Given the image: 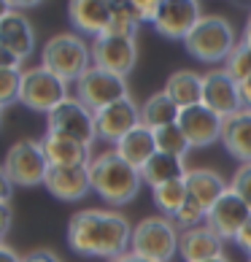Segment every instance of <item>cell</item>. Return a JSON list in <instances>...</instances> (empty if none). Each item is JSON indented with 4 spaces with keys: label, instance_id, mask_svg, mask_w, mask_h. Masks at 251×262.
I'll return each mask as SVG.
<instances>
[{
    "label": "cell",
    "instance_id": "cell-27",
    "mask_svg": "<svg viewBox=\"0 0 251 262\" xmlns=\"http://www.w3.org/2000/svg\"><path fill=\"white\" fill-rule=\"evenodd\" d=\"M187 198L189 195H187L184 181H170V184H162V187L151 189L154 208L159 211V216H168V219H173L181 211V206L187 203Z\"/></svg>",
    "mask_w": 251,
    "mask_h": 262
},
{
    "label": "cell",
    "instance_id": "cell-35",
    "mask_svg": "<svg viewBox=\"0 0 251 262\" xmlns=\"http://www.w3.org/2000/svg\"><path fill=\"white\" fill-rule=\"evenodd\" d=\"M11 225H14V208H11V203H0V241H6Z\"/></svg>",
    "mask_w": 251,
    "mask_h": 262
},
{
    "label": "cell",
    "instance_id": "cell-18",
    "mask_svg": "<svg viewBox=\"0 0 251 262\" xmlns=\"http://www.w3.org/2000/svg\"><path fill=\"white\" fill-rule=\"evenodd\" d=\"M67 19L79 35L100 38L108 33L111 22V3L108 0H71L67 3Z\"/></svg>",
    "mask_w": 251,
    "mask_h": 262
},
{
    "label": "cell",
    "instance_id": "cell-12",
    "mask_svg": "<svg viewBox=\"0 0 251 262\" xmlns=\"http://www.w3.org/2000/svg\"><path fill=\"white\" fill-rule=\"evenodd\" d=\"M176 124L181 127V133H184V138L189 141L192 149H206V146H214V143L221 141L224 119L211 108H206L202 103H197V105H189V108H181Z\"/></svg>",
    "mask_w": 251,
    "mask_h": 262
},
{
    "label": "cell",
    "instance_id": "cell-43",
    "mask_svg": "<svg viewBox=\"0 0 251 262\" xmlns=\"http://www.w3.org/2000/svg\"><path fill=\"white\" fill-rule=\"evenodd\" d=\"M240 43H246L248 49H251V14L246 19V27H243V38H240Z\"/></svg>",
    "mask_w": 251,
    "mask_h": 262
},
{
    "label": "cell",
    "instance_id": "cell-23",
    "mask_svg": "<svg viewBox=\"0 0 251 262\" xmlns=\"http://www.w3.org/2000/svg\"><path fill=\"white\" fill-rule=\"evenodd\" d=\"M113 151L119 154L124 162H130L132 168H143L154 154H157V143H154V133L146 124H138L135 130H130L122 141L113 143Z\"/></svg>",
    "mask_w": 251,
    "mask_h": 262
},
{
    "label": "cell",
    "instance_id": "cell-19",
    "mask_svg": "<svg viewBox=\"0 0 251 262\" xmlns=\"http://www.w3.org/2000/svg\"><path fill=\"white\" fill-rule=\"evenodd\" d=\"M43 187L52 198L62 203H79L92 192L89 168H49Z\"/></svg>",
    "mask_w": 251,
    "mask_h": 262
},
{
    "label": "cell",
    "instance_id": "cell-6",
    "mask_svg": "<svg viewBox=\"0 0 251 262\" xmlns=\"http://www.w3.org/2000/svg\"><path fill=\"white\" fill-rule=\"evenodd\" d=\"M71 98L67 81H62L60 76L49 73L43 65L35 68H22V90H19V103L25 108H30L35 114L49 116L57 105Z\"/></svg>",
    "mask_w": 251,
    "mask_h": 262
},
{
    "label": "cell",
    "instance_id": "cell-4",
    "mask_svg": "<svg viewBox=\"0 0 251 262\" xmlns=\"http://www.w3.org/2000/svg\"><path fill=\"white\" fill-rule=\"evenodd\" d=\"M41 65L62 81L76 84L92 68V49L79 33H57L43 43Z\"/></svg>",
    "mask_w": 251,
    "mask_h": 262
},
{
    "label": "cell",
    "instance_id": "cell-11",
    "mask_svg": "<svg viewBox=\"0 0 251 262\" xmlns=\"http://www.w3.org/2000/svg\"><path fill=\"white\" fill-rule=\"evenodd\" d=\"M200 103L219 114L221 119H230L243 111V100H240V86L227 76L224 68H214V71L202 73V98Z\"/></svg>",
    "mask_w": 251,
    "mask_h": 262
},
{
    "label": "cell",
    "instance_id": "cell-34",
    "mask_svg": "<svg viewBox=\"0 0 251 262\" xmlns=\"http://www.w3.org/2000/svg\"><path fill=\"white\" fill-rule=\"evenodd\" d=\"M135 19H138L141 25H151L159 19V11H162V0H132L130 3Z\"/></svg>",
    "mask_w": 251,
    "mask_h": 262
},
{
    "label": "cell",
    "instance_id": "cell-8",
    "mask_svg": "<svg viewBox=\"0 0 251 262\" xmlns=\"http://www.w3.org/2000/svg\"><path fill=\"white\" fill-rule=\"evenodd\" d=\"M76 98H79L86 108L100 111V108H105V105H111V103H119L124 98H130L127 79L92 65L89 71L76 81Z\"/></svg>",
    "mask_w": 251,
    "mask_h": 262
},
{
    "label": "cell",
    "instance_id": "cell-32",
    "mask_svg": "<svg viewBox=\"0 0 251 262\" xmlns=\"http://www.w3.org/2000/svg\"><path fill=\"white\" fill-rule=\"evenodd\" d=\"M22 90V71H0V108L19 103Z\"/></svg>",
    "mask_w": 251,
    "mask_h": 262
},
{
    "label": "cell",
    "instance_id": "cell-33",
    "mask_svg": "<svg viewBox=\"0 0 251 262\" xmlns=\"http://www.w3.org/2000/svg\"><path fill=\"white\" fill-rule=\"evenodd\" d=\"M230 189L243 198V203L251 208V162L238 165V170L233 173V179H230Z\"/></svg>",
    "mask_w": 251,
    "mask_h": 262
},
{
    "label": "cell",
    "instance_id": "cell-45",
    "mask_svg": "<svg viewBox=\"0 0 251 262\" xmlns=\"http://www.w3.org/2000/svg\"><path fill=\"white\" fill-rule=\"evenodd\" d=\"M208 262H230L227 257H219V259H208Z\"/></svg>",
    "mask_w": 251,
    "mask_h": 262
},
{
    "label": "cell",
    "instance_id": "cell-39",
    "mask_svg": "<svg viewBox=\"0 0 251 262\" xmlns=\"http://www.w3.org/2000/svg\"><path fill=\"white\" fill-rule=\"evenodd\" d=\"M22 259H25V257L19 254L16 249H11L6 241H0V262H22Z\"/></svg>",
    "mask_w": 251,
    "mask_h": 262
},
{
    "label": "cell",
    "instance_id": "cell-21",
    "mask_svg": "<svg viewBox=\"0 0 251 262\" xmlns=\"http://www.w3.org/2000/svg\"><path fill=\"white\" fill-rule=\"evenodd\" d=\"M178 257L184 262H208L224 257V241H221L208 225L181 232L178 241Z\"/></svg>",
    "mask_w": 251,
    "mask_h": 262
},
{
    "label": "cell",
    "instance_id": "cell-42",
    "mask_svg": "<svg viewBox=\"0 0 251 262\" xmlns=\"http://www.w3.org/2000/svg\"><path fill=\"white\" fill-rule=\"evenodd\" d=\"M108 262H149V259H143L138 254H132V251H124V254H119L117 259H108Z\"/></svg>",
    "mask_w": 251,
    "mask_h": 262
},
{
    "label": "cell",
    "instance_id": "cell-16",
    "mask_svg": "<svg viewBox=\"0 0 251 262\" xmlns=\"http://www.w3.org/2000/svg\"><path fill=\"white\" fill-rule=\"evenodd\" d=\"M38 143H41L49 168H86L95 157L92 146H86V143L76 141V138H67V135H60V133L46 130L38 138Z\"/></svg>",
    "mask_w": 251,
    "mask_h": 262
},
{
    "label": "cell",
    "instance_id": "cell-30",
    "mask_svg": "<svg viewBox=\"0 0 251 262\" xmlns=\"http://www.w3.org/2000/svg\"><path fill=\"white\" fill-rule=\"evenodd\" d=\"M227 71V76L233 81H246V79H251V49L246 43H238L235 49H233V54L224 60V65H221Z\"/></svg>",
    "mask_w": 251,
    "mask_h": 262
},
{
    "label": "cell",
    "instance_id": "cell-31",
    "mask_svg": "<svg viewBox=\"0 0 251 262\" xmlns=\"http://www.w3.org/2000/svg\"><path fill=\"white\" fill-rule=\"evenodd\" d=\"M206 219H208V211L206 208H200L192 198H187V203L181 206V211L173 216V222H176V227L181 232H187V230H195V227H202L206 225Z\"/></svg>",
    "mask_w": 251,
    "mask_h": 262
},
{
    "label": "cell",
    "instance_id": "cell-24",
    "mask_svg": "<svg viewBox=\"0 0 251 262\" xmlns=\"http://www.w3.org/2000/svg\"><path fill=\"white\" fill-rule=\"evenodd\" d=\"M165 95L181 108H189V105H197L202 98V73L189 71V68H181V71H173L170 79L165 81Z\"/></svg>",
    "mask_w": 251,
    "mask_h": 262
},
{
    "label": "cell",
    "instance_id": "cell-26",
    "mask_svg": "<svg viewBox=\"0 0 251 262\" xmlns=\"http://www.w3.org/2000/svg\"><path fill=\"white\" fill-rule=\"evenodd\" d=\"M176 119H178V105L168 98L165 90L154 92L141 108V124H146L149 130L165 127V124H176Z\"/></svg>",
    "mask_w": 251,
    "mask_h": 262
},
{
    "label": "cell",
    "instance_id": "cell-7",
    "mask_svg": "<svg viewBox=\"0 0 251 262\" xmlns=\"http://www.w3.org/2000/svg\"><path fill=\"white\" fill-rule=\"evenodd\" d=\"M3 168L14 187L30 189V187H43L46 173H49V162L43 157L41 143L25 138V141H16L8 146Z\"/></svg>",
    "mask_w": 251,
    "mask_h": 262
},
{
    "label": "cell",
    "instance_id": "cell-2",
    "mask_svg": "<svg viewBox=\"0 0 251 262\" xmlns=\"http://www.w3.org/2000/svg\"><path fill=\"white\" fill-rule=\"evenodd\" d=\"M89 168V184L92 192L103 203H108L111 208H122L138 198V192L143 187L141 170L132 168L130 162H124L113 149H105L100 154H95Z\"/></svg>",
    "mask_w": 251,
    "mask_h": 262
},
{
    "label": "cell",
    "instance_id": "cell-44",
    "mask_svg": "<svg viewBox=\"0 0 251 262\" xmlns=\"http://www.w3.org/2000/svg\"><path fill=\"white\" fill-rule=\"evenodd\" d=\"M8 8H11V3H6V0H0V19L6 16V11H8Z\"/></svg>",
    "mask_w": 251,
    "mask_h": 262
},
{
    "label": "cell",
    "instance_id": "cell-15",
    "mask_svg": "<svg viewBox=\"0 0 251 262\" xmlns=\"http://www.w3.org/2000/svg\"><path fill=\"white\" fill-rule=\"evenodd\" d=\"M138 124H141V108L132 98H124L119 103H111L105 108L95 111V130H98V138L105 143L122 141Z\"/></svg>",
    "mask_w": 251,
    "mask_h": 262
},
{
    "label": "cell",
    "instance_id": "cell-37",
    "mask_svg": "<svg viewBox=\"0 0 251 262\" xmlns=\"http://www.w3.org/2000/svg\"><path fill=\"white\" fill-rule=\"evenodd\" d=\"M0 71H22V60H16L6 46H0Z\"/></svg>",
    "mask_w": 251,
    "mask_h": 262
},
{
    "label": "cell",
    "instance_id": "cell-14",
    "mask_svg": "<svg viewBox=\"0 0 251 262\" xmlns=\"http://www.w3.org/2000/svg\"><path fill=\"white\" fill-rule=\"evenodd\" d=\"M248 219H251V208L243 203V198L235 195L233 189H227L216 200V206L208 211L206 225L227 244V241H235L240 235V230L248 225Z\"/></svg>",
    "mask_w": 251,
    "mask_h": 262
},
{
    "label": "cell",
    "instance_id": "cell-28",
    "mask_svg": "<svg viewBox=\"0 0 251 262\" xmlns=\"http://www.w3.org/2000/svg\"><path fill=\"white\" fill-rule=\"evenodd\" d=\"M138 30H141V22L135 19L130 3H111V22H108V33L105 35L138 41Z\"/></svg>",
    "mask_w": 251,
    "mask_h": 262
},
{
    "label": "cell",
    "instance_id": "cell-20",
    "mask_svg": "<svg viewBox=\"0 0 251 262\" xmlns=\"http://www.w3.org/2000/svg\"><path fill=\"white\" fill-rule=\"evenodd\" d=\"M184 187H187V195L197 203L200 208L211 211L216 206V200L230 189L227 179L221 176L219 170H211V168H189L187 176H184Z\"/></svg>",
    "mask_w": 251,
    "mask_h": 262
},
{
    "label": "cell",
    "instance_id": "cell-40",
    "mask_svg": "<svg viewBox=\"0 0 251 262\" xmlns=\"http://www.w3.org/2000/svg\"><path fill=\"white\" fill-rule=\"evenodd\" d=\"M235 244H238V246H240V249H243L246 254L251 257V219H248V225H246L243 230H240V235L235 238Z\"/></svg>",
    "mask_w": 251,
    "mask_h": 262
},
{
    "label": "cell",
    "instance_id": "cell-17",
    "mask_svg": "<svg viewBox=\"0 0 251 262\" xmlns=\"http://www.w3.org/2000/svg\"><path fill=\"white\" fill-rule=\"evenodd\" d=\"M0 46H6L22 62L35 52V27L30 22V16L14 6L0 19Z\"/></svg>",
    "mask_w": 251,
    "mask_h": 262
},
{
    "label": "cell",
    "instance_id": "cell-5",
    "mask_svg": "<svg viewBox=\"0 0 251 262\" xmlns=\"http://www.w3.org/2000/svg\"><path fill=\"white\" fill-rule=\"evenodd\" d=\"M181 230L168 216H143L138 225H132L130 251L149 262H170L178 254Z\"/></svg>",
    "mask_w": 251,
    "mask_h": 262
},
{
    "label": "cell",
    "instance_id": "cell-9",
    "mask_svg": "<svg viewBox=\"0 0 251 262\" xmlns=\"http://www.w3.org/2000/svg\"><path fill=\"white\" fill-rule=\"evenodd\" d=\"M46 130L67 135V138H76V141L86 143V146H92V143L98 141V130H95V111L86 108L76 95H71L65 103H60L49 116H46Z\"/></svg>",
    "mask_w": 251,
    "mask_h": 262
},
{
    "label": "cell",
    "instance_id": "cell-38",
    "mask_svg": "<svg viewBox=\"0 0 251 262\" xmlns=\"http://www.w3.org/2000/svg\"><path fill=\"white\" fill-rule=\"evenodd\" d=\"M22 262H60V257L52 254L49 249H38V251H30V254H25Z\"/></svg>",
    "mask_w": 251,
    "mask_h": 262
},
{
    "label": "cell",
    "instance_id": "cell-22",
    "mask_svg": "<svg viewBox=\"0 0 251 262\" xmlns=\"http://www.w3.org/2000/svg\"><path fill=\"white\" fill-rule=\"evenodd\" d=\"M221 146L227 149V154L233 160H238L240 165L251 162V111H240L235 116L224 119L221 127Z\"/></svg>",
    "mask_w": 251,
    "mask_h": 262
},
{
    "label": "cell",
    "instance_id": "cell-36",
    "mask_svg": "<svg viewBox=\"0 0 251 262\" xmlns=\"http://www.w3.org/2000/svg\"><path fill=\"white\" fill-rule=\"evenodd\" d=\"M11 198H14V184L8 179L3 162H0V203H11Z\"/></svg>",
    "mask_w": 251,
    "mask_h": 262
},
{
    "label": "cell",
    "instance_id": "cell-13",
    "mask_svg": "<svg viewBox=\"0 0 251 262\" xmlns=\"http://www.w3.org/2000/svg\"><path fill=\"white\" fill-rule=\"evenodd\" d=\"M200 19H202V6L197 0H165L159 19L154 22V30L165 41L184 43V38L195 30V25Z\"/></svg>",
    "mask_w": 251,
    "mask_h": 262
},
{
    "label": "cell",
    "instance_id": "cell-41",
    "mask_svg": "<svg viewBox=\"0 0 251 262\" xmlns=\"http://www.w3.org/2000/svg\"><path fill=\"white\" fill-rule=\"evenodd\" d=\"M238 86H240V100H243V108H246V111H251V79L240 81Z\"/></svg>",
    "mask_w": 251,
    "mask_h": 262
},
{
    "label": "cell",
    "instance_id": "cell-29",
    "mask_svg": "<svg viewBox=\"0 0 251 262\" xmlns=\"http://www.w3.org/2000/svg\"><path fill=\"white\" fill-rule=\"evenodd\" d=\"M154 133V143H157V151L162 154H170V157H181L187 160V154L192 151L189 141L184 138L178 124H165V127H157L151 130Z\"/></svg>",
    "mask_w": 251,
    "mask_h": 262
},
{
    "label": "cell",
    "instance_id": "cell-25",
    "mask_svg": "<svg viewBox=\"0 0 251 262\" xmlns=\"http://www.w3.org/2000/svg\"><path fill=\"white\" fill-rule=\"evenodd\" d=\"M187 160L181 157H170V154H162L157 151L154 157L141 168V179L146 187H162V184H170V181H184L187 176Z\"/></svg>",
    "mask_w": 251,
    "mask_h": 262
},
{
    "label": "cell",
    "instance_id": "cell-1",
    "mask_svg": "<svg viewBox=\"0 0 251 262\" xmlns=\"http://www.w3.org/2000/svg\"><path fill=\"white\" fill-rule=\"evenodd\" d=\"M132 225L119 211L111 208H84L67 219L65 244L73 254L117 259L130 251Z\"/></svg>",
    "mask_w": 251,
    "mask_h": 262
},
{
    "label": "cell",
    "instance_id": "cell-3",
    "mask_svg": "<svg viewBox=\"0 0 251 262\" xmlns=\"http://www.w3.org/2000/svg\"><path fill=\"white\" fill-rule=\"evenodd\" d=\"M238 43L240 41H238L233 22L221 14H202V19L195 25V30L184 38L187 54L206 65H219V62L224 65V60L233 54Z\"/></svg>",
    "mask_w": 251,
    "mask_h": 262
},
{
    "label": "cell",
    "instance_id": "cell-47",
    "mask_svg": "<svg viewBox=\"0 0 251 262\" xmlns=\"http://www.w3.org/2000/svg\"><path fill=\"white\" fill-rule=\"evenodd\" d=\"M248 262H251V257H248Z\"/></svg>",
    "mask_w": 251,
    "mask_h": 262
},
{
    "label": "cell",
    "instance_id": "cell-10",
    "mask_svg": "<svg viewBox=\"0 0 251 262\" xmlns=\"http://www.w3.org/2000/svg\"><path fill=\"white\" fill-rule=\"evenodd\" d=\"M89 49H92V65L95 68L111 71L117 76H124V79L138 65V41H132V38L100 35V38H92Z\"/></svg>",
    "mask_w": 251,
    "mask_h": 262
},
{
    "label": "cell",
    "instance_id": "cell-46",
    "mask_svg": "<svg viewBox=\"0 0 251 262\" xmlns=\"http://www.w3.org/2000/svg\"><path fill=\"white\" fill-rule=\"evenodd\" d=\"M3 111H6V108H0V127H3Z\"/></svg>",
    "mask_w": 251,
    "mask_h": 262
}]
</instances>
